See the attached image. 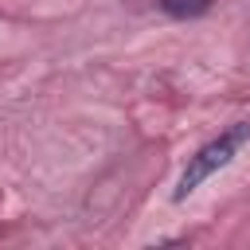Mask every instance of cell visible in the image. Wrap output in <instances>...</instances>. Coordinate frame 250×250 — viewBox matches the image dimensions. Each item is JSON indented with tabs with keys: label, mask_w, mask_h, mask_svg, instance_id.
Returning a JSON list of instances; mask_svg holds the SVG:
<instances>
[{
	"label": "cell",
	"mask_w": 250,
	"mask_h": 250,
	"mask_svg": "<svg viewBox=\"0 0 250 250\" xmlns=\"http://www.w3.org/2000/svg\"><path fill=\"white\" fill-rule=\"evenodd\" d=\"M246 141H250V121H238V125H230L227 133H219L215 141H207V145L188 160V168H184V176H180V184H176V199H188L203 180H211L219 168H227Z\"/></svg>",
	"instance_id": "6da1fadb"
},
{
	"label": "cell",
	"mask_w": 250,
	"mask_h": 250,
	"mask_svg": "<svg viewBox=\"0 0 250 250\" xmlns=\"http://www.w3.org/2000/svg\"><path fill=\"white\" fill-rule=\"evenodd\" d=\"M156 4H160V12L172 16V20H195V16H203V12L211 8V0H156Z\"/></svg>",
	"instance_id": "7a4b0ae2"
}]
</instances>
